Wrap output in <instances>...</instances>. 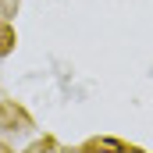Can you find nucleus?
<instances>
[{"mask_svg":"<svg viewBox=\"0 0 153 153\" xmlns=\"http://www.w3.org/2000/svg\"><path fill=\"white\" fill-rule=\"evenodd\" d=\"M11 43H14L11 29H4V25H0V53H7V50H11Z\"/></svg>","mask_w":153,"mask_h":153,"instance_id":"obj_2","label":"nucleus"},{"mask_svg":"<svg viewBox=\"0 0 153 153\" xmlns=\"http://www.w3.org/2000/svg\"><path fill=\"white\" fill-rule=\"evenodd\" d=\"M93 146H96V150H103V153H128V146H125V143H117V139H96Z\"/></svg>","mask_w":153,"mask_h":153,"instance_id":"obj_1","label":"nucleus"}]
</instances>
